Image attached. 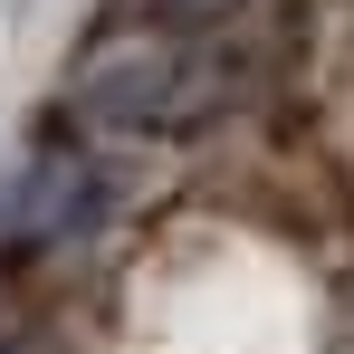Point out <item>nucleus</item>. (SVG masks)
Masks as SVG:
<instances>
[{
    "instance_id": "nucleus-4",
    "label": "nucleus",
    "mask_w": 354,
    "mask_h": 354,
    "mask_svg": "<svg viewBox=\"0 0 354 354\" xmlns=\"http://www.w3.org/2000/svg\"><path fill=\"white\" fill-rule=\"evenodd\" d=\"M153 10H211V0H153Z\"/></svg>"
},
{
    "instance_id": "nucleus-3",
    "label": "nucleus",
    "mask_w": 354,
    "mask_h": 354,
    "mask_svg": "<svg viewBox=\"0 0 354 354\" xmlns=\"http://www.w3.org/2000/svg\"><path fill=\"white\" fill-rule=\"evenodd\" d=\"M0 354H48V326H39V297L19 288V249H0Z\"/></svg>"
},
{
    "instance_id": "nucleus-2",
    "label": "nucleus",
    "mask_w": 354,
    "mask_h": 354,
    "mask_svg": "<svg viewBox=\"0 0 354 354\" xmlns=\"http://www.w3.org/2000/svg\"><path fill=\"white\" fill-rule=\"evenodd\" d=\"M182 48H115V67H86L77 86V115L96 124H173L192 96H182Z\"/></svg>"
},
{
    "instance_id": "nucleus-1",
    "label": "nucleus",
    "mask_w": 354,
    "mask_h": 354,
    "mask_svg": "<svg viewBox=\"0 0 354 354\" xmlns=\"http://www.w3.org/2000/svg\"><path fill=\"white\" fill-rule=\"evenodd\" d=\"M106 201H115V182L96 173L86 153H39L19 173V192H10V211H0V249H19V259L77 249V239L106 221Z\"/></svg>"
}]
</instances>
